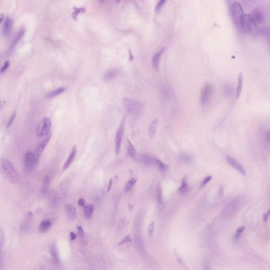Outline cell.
Masks as SVG:
<instances>
[{
  "label": "cell",
  "mask_w": 270,
  "mask_h": 270,
  "mask_svg": "<svg viewBox=\"0 0 270 270\" xmlns=\"http://www.w3.org/2000/svg\"><path fill=\"white\" fill-rule=\"evenodd\" d=\"M0 172L11 183L19 182L20 176L18 171L12 162L6 158L0 159Z\"/></svg>",
  "instance_id": "1"
},
{
  "label": "cell",
  "mask_w": 270,
  "mask_h": 270,
  "mask_svg": "<svg viewBox=\"0 0 270 270\" xmlns=\"http://www.w3.org/2000/svg\"><path fill=\"white\" fill-rule=\"evenodd\" d=\"M241 28L248 33L255 35L258 33V28L250 14H244L241 20Z\"/></svg>",
  "instance_id": "2"
},
{
  "label": "cell",
  "mask_w": 270,
  "mask_h": 270,
  "mask_svg": "<svg viewBox=\"0 0 270 270\" xmlns=\"http://www.w3.org/2000/svg\"><path fill=\"white\" fill-rule=\"evenodd\" d=\"M242 203L241 198L236 197L227 204L223 210V214L227 217H231L239 210Z\"/></svg>",
  "instance_id": "3"
},
{
  "label": "cell",
  "mask_w": 270,
  "mask_h": 270,
  "mask_svg": "<svg viewBox=\"0 0 270 270\" xmlns=\"http://www.w3.org/2000/svg\"><path fill=\"white\" fill-rule=\"evenodd\" d=\"M52 121L50 118L45 117L39 121L36 128V135L38 137H44L50 131Z\"/></svg>",
  "instance_id": "4"
},
{
  "label": "cell",
  "mask_w": 270,
  "mask_h": 270,
  "mask_svg": "<svg viewBox=\"0 0 270 270\" xmlns=\"http://www.w3.org/2000/svg\"><path fill=\"white\" fill-rule=\"evenodd\" d=\"M230 11L234 22L237 27L241 28V20L244 14L241 5L239 3L233 2L230 6Z\"/></svg>",
  "instance_id": "5"
},
{
  "label": "cell",
  "mask_w": 270,
  "mask_h": 270,
  "mask_svg": "<svg viewBox=\"0 0 270 270\" xmlns=\"http://www.w3.org/2000/svg\"><path fill=\"white\" fill-rule=\"evenodd\" d=\"M214 91V86L211 83L206 82L201 90L200 102L202 106L208 104Z\"/></svg>",
  "instance_id": "6"
},
{
  "label": "cell",
  "mask_w": 270,
  "mask_h": 270,
  "mask_svg": "<svg viewBox=\"0 0 270 270\" xmlns=\"http://www.w3.org/2000/svg\"><path fill=\"white\" fill-rule=\"evenodd\" d=\"M125 123V118H123V120L121 121L120 125L119 126L118 130L116 132L115 136V153L116 155H118L120 152L121 146L123 140L124 128Z\"/></svg>",
  "instance_id": "7"
},
{
  "label": "cell",
  "mask_w": 270,
  "mask_h": 270,
  "mask_svg": "<svg viewBox=\"0 0 270 270\" xmlns=\"http://www.w3.org/2000/svg\"><path fill=\"white\" fill-rule=\"evenodd\" d=\"M123 105L129 112L132 113H138L139 112L142 106L139 102L133 99L126 98L123 100Z\"/></svg>",
  "instance_id": "8"
},
{
  "label": "cell",
  "mask_w": 270,
  "mask_h": 270,
  "mask_svg": "<svg viewBox=\"0 0 270 270\" xmlns=\"http://www.w3.org/2000/svg\"><path fill=\"white\" fill-rule=\"evenodd\" d=\"M52 135V132H50L44 138V139L41 140V142L39 143V145L37 146V147L36 148L35 152H34V154L35 155V157L38 160H39V157H40L41 155L44 152V150H45L46 146L48 144Z\"/></svg>",
  "instance_id": "9"
},
{
  "label": "cell",
  "mask_w": 270,
  "mask_h": 270,
  "mask_svg": "<svg viewBox=\"0 0 270 270\" xmlns=\"http://www.w3.org/2000/svg\"><path fill=\"white\" fill-rule=\"evenodd\" d=\"M38 160L35 157L33 152H28L24 156L25 167L28 171H31L36 166Z\"/></svg>",
  "instance_id": "10"
},
{
  "label": "cell",
  "mask_w": 270,
  "mask_h": 270,
  "mask_svg": "<svg viewBox=\"0 0 270 270\" xmlns=\"http://www.w3.org/2000/svg\"><path fill=\"white\" fill-rule=\"evenodd\" d=\"M77 152L78 150L77 146L75 145L73 147V149L71 150L70 154H69V156L68 157L67 160L65 161V163L64 164L63 166V170L65 171V170H67V169L70 167V166L71 165V164H73V162L74 161L76 156H77Z\"/></svg>",
  "instance_id": "11"
},
{
  "label": "cell",
  "mask_w": 270,
  "mask_h": 270,
  "mask_svg": "<svg viewBox=\"0 0 270 270\" xmlns=\"http://www.w3.org/2000/svg\"><path fill=\"white\" fill-rule=\"evenodd\" d=\"M226 160L232 167H233L234 168L237 170L242 175L246 176V171L244 168L242 166L241 164H239L235 159L229 156H227L226 157Z\"/></svg>",
  "instance_id": "12"
},
{
  "label": "cell",
  "mask_w": 270,
  "mask_h": 270,
  "mask_svg": "<svg viewBox=\"0 0 270 270\" xmlns=\"http://www.w3.org/2000/svg\"><path fill=\"white\" fill-rule=\"evenodd\" d=\"M12 27L13 19L9 17H7L3 26L2 32L4 36H7L10 35L12 31Z\"/></svg>",
  "instance_id": "13"
},
{
  "label": "cell",
  "mask_w": 270,
  "mask_h": 270,
  "mask_svg": "<svg viewBox=\"0 0 270 270\" xmlns=\"http://www.w3.org/2000/svg\"><path fill=\"white\" fill-rule=\"evenodd\" d=\"M64 208L68 218L70 221L75 220L77 215L76 208L70 204H66L64 205Z\"/></svg>",
  "instance_id": "14"
},
{
  "label": "cell",
  "mask_w": 270,
  "mask_h": 270,
  "mask_svg": "<svg viewBox=\"0 0 270 270\" xmlns=\"http://www.w3.org/2000/svg\"><path fill=\"white\" fill-rule=\"evenodd\" d=\"M251 15L253 17L257 25L261 23L264 17L263 11L258 7H256L254 9Z\"/></svg>",
  "instance_id": "15"
},
{
  "label": "cell",
  "mask_w": 270,
  "mask_h": 270,
  "mask_svg": "<svg viewBox=\"0 0 270 270\" xmlns=\"http://www.w3.org/2000/svg\"><path fill=\"white\" fill-rule=\"evenodd\" d=\"M244 83L243 75L242 73H240L238 77L237 85L236 88V100L239 99V97L241 94L242 91L243 89Z\"/></svg>",
  "instance_id": "16"
},
{
  "label": "cell",
  "mask_w": 270,
  "mask_h": 270,
  "mask_svg": "<svg viewBox=\"0 0 270 270\" xmlns=\"http://www.w3.org/2000/svg\"><path fill=\"white\" fill-rule=\"evenodd\" d=\"M49 251L50 252L52 259L54 263L58 264L60 262L59 256H58V251L57 249L56 245L54 244H51L49 247Z\"/></svg>",
  "instance_id": "17"
},
{
  "label": "cell",
  "mask_w": 270,
  "mask_h": 270,
  "mask_svg": "<svg viewBox=\"0 0 270 270\" xmlns=\"http://www.w3.org/2000/svg\"><path fill=\"white\" fill-rule=\"evenodd\" d=\"M140 162L146 165H151L152 163L154 162V158L152 156L148 154H143L139 157Z\"/></svg>",
  "instance_id": "18"
},
{
  "label": "cell",
  "mask_w": 270,
  "mask_h": 270,
  "mask_svg": "<svg viewBox=\"0 0 270 270\" xmlns=\"http://www.w3.org/2000/svg\"><path fill=\"white\" fill-rule=\"evenodd\" d=\"M164 51H165V49H162V50L159 51L158 52L156 53L152 58V66L155 69H157L158 68L159 60H160V57L162 56Z\"/></svg>",
  "instance_id": "19"
},
{
  "label": "cell",
  "mask_w": 270,
  "mask_h": 270,
  "mask_svg": "<svg viewBox=\"0 0 270 270\" xmlns=\"http://www.w3.org/2000/svg\"><path fill=\"white\" fill-rule=\"evenodd\" d=\"M119 71L117 69H112L108 70L104 75V79L106 81H110L111 80H113L117 75Z\"/></svg>",
  "instance_id": "20"
},
{
  "label": "cell",
  "mask_w": 270,
  "mask_h": 270,
  "mask_svg": "<svg viewBox=\"0 0 270 270\" xmlns=\"http://www.w3.org/2000/svg\"><path fill=\"white\" fill-rule=\"evenodd\" d=\"M50 183V178L49 175H46L44 179L42 186L41 188V193L46 194L48 192Z\"/></svg>",
  "instance_id": "21"
},
{
  "label": "cell",
  "mask_w": 270,
  "mask_h": 270,
  "mask_svg": "<svg viewBox=\"0 0 270 270\" xmlns=\"http://www.w3.org/2000/svg\"><path fill=\"white\" fill-rule=\"evenodd\" d=\"M52 223L49 220H45L41 222L39 227V231L41 233H45L50 229Z\"/></svg>",
  "instance_id": "22"
},
{
  "label": "cell",
  "mask_w": 270,
  "mask_h": 270,
  "mask_svg": "<svg viewBox=\"0 0 270 270\" xmlns=\"http://www.w3.org/2000/svg\"><path fill=\"white\" fill-rule=\"evenodd\" d=\"M127 153L128 156L132 159H135L136 157V150L130 140L127 139Z\"/></svg>",
  "instance_id": "23"
},
{
  "label": "cell",
  "mask_w": 270,
  "mask_h": 270,
  "mask_svg": "<svg viewBox=\"0 0 270 270\" xmlns=\"http://www.w3.org/2000/svg\"><path fill=\"white\" fill-rule=\"evenodd\" d=\"M25 29L24 28V27H21L19 31L18 32V33H17V36L15 38V40H14L13 44H12L11 48L15 47V46H16L17 44L19 43V42L22 39L23 36H24V33H25Z\"/></svg>",
  "instance_id": "24"
},
{
  "label": "cell",
  "mask_w": 270,
  "mask_h": 270,
  "mask_svg": "<svg viewBox=\"0 0 270 270\" xmlns=\"http://www.w3.org/2000/svg\"><path fill=\"white\" fill-rule=\"evenodd\" d=\"M158 123V120L157 119H155L154 120L152 121L151 124L150 125L148 134H149V137L151 139L153 138L154 137Z\"/></svg>",
  "instance_id": "25"
},
{
  "label": "cell",
  "mask_w": 270,
  "mask_h": 270,
  "mask_svg": "<svg viewBox=\"0 0 270 270\" xmlns=\"http://www.w3.org/2000/svg\"><path fill=\"white\" fill-rule=\"evenodd\" d=\"M94 207L92 204L87 205L84 207V216L87 218H90L91 217L94 212Z\"/></svg>",
  "instance_id": "26"
},
{
  "label": "cell",
  "mask_w": 270,
  "mask_h": 270,
  "mask_svg": "<svg viewBox=\"0 0 270 270\" xmlns=\"http://www.w3.org/2000/svg\"><path fill=\"white\" fill-rule=\"evenodd\" d=\"M65 88H63V87L59 88H58L57 89L55 90H53L52 91L49 92L48 94L46 95V97L47 98H54V97H55L59 95V94H61L65 91Z\"/></svg>",
  "instance_id": "27"
},
{
  "label": "cell",
  "mask_w": 270,
  "mask_h": 270,
  "mask_svg": "<svg viewBox=\"0 0 270 270\" xmlns=\"http://www.w3.org/2000/svg\"><path fill=\"white\" fill-rule=\"evenodd\" d=\"M137 181V179L136 178H132L130 179L129 181H128L127 183L126 184L125 187H124V192L125 193H127L133 188V187L135 185Z\"/></svg>",
  "instance_id": "28"
},
{
  "label": "cell",
  "mask_w": 270,
  "mask_h": 270,
  "mask_svg": "<svg viewBox=\"0 0 270 270\" xmlns=\"http://www.w3.org/2000/svg\"><path fill=\"white\" fill-rule=\"evenodd\" d=\"M154 162L155 163V164L157 165V166L159 168L160 171H161L163 172H165V171H166L167 170L168 166H167L166 164H164L163 162L160 161L159 159H157V158H155Z\"/></svg>",
  "instance_id": "29"
},
{
  "label": "cell",
  "mask_w": 270,
  "mask_h": 270,
  "mask_svg": "<svg viewBox=\"0 0 270 270\" xmlns=\"http://www.w3.org/2000/svg\"><path fill=\"white\" fill-rule=\"evenodd\" d=\"M157 197L158 202L160 204H162L163 202V191L162 187L160 185L158 186L157 188Z\"/></svg>",
  "instance_id": "30"
},
{
  "label": "cell",
  "mask_w": 270,
  "mask_h": 270,
  "mask_svg": "<svg viewBox=\"0 0 270 270\" xmlns=\"http://www.w3.org/2000/svg\"><path fill=\"white\" fill-rule=\"evenodd\" d=\"M187 189V181L186 177H184L182 181V184L181 186L179 188V192L181 193H185Z\"/></svg>",
  "instance_id": "31"
},
{
  "label": "cell",
  "mask_w": 270,
  "mask_h": 270,
  "mask_svg": "<svg viewBox=\"0 0 270 270\" xmlns=\"http://www.w3.org/2000/svg\"><path fill=\"white\" fill-rule=\"evenodd\" d=\"M165 0H161L159 1L157 3L156 7H155V11L156 12H159L160 10L162 9L163 6L164 5V4L166 3Z\"/></svg>",
  "instance_id": "32"
},
{
  "label": "cell",
  "mask_w": 270,
  "mask_h": 270,
  "mask_svg": "<svg viewBox=\"0 0 270 270\" xmlns=\"http://www.w3.org/2000/svg\"><path fill=\"white\" fill-rule=\"evenodd\" d=\"M245 229V227L241 226L239 227L238 229L236 230V233L235 235V240H238L241 235L242 233H243L244 230Z\"/></svg>",
  "instance_id": "33"
},
{
  "label": "cell",
  "mask_w": 270,
  "mask_h": 270,
  "mask_svg": "<svg viewBox=\"0 0 270 270\" xmlns=\"http://www.w3.org/2000/svg\"><path fill=\"white\" fill-rule=\"evenodd\" d=\"M131 241H131V237H130V235H127V236H126L125 238H123V239L118 243V245H122L125 244L129 243V242H131Z\"/></svg>",
  "instance_id": "34"
},
{
  "label": "cell",
  "mask_w": 270,
  "mask_h": 270,
  "mask_svg": "<svg viewBox=\"0 0 270 270\" xmlns=\"http://www.w3.org/2000/svg\"><path fill=\"white\" fill-rule=\"evenodd\" d=\"M15 117H16V112H15L14 113L12 114V116L10 117V119L9 120L8 122H7V129H9L11 127V126L12 125L13 121H15Z\"/></svg>",
  "instance_id": "35"
},
{
  "label": "cell",
  "mask_w": 270,
  "mask_h": 270,
  "mask_svg": "<svg viewBox=\"0 0 270 270\" xmlns=\"http://www.w3.org/2000/svg\"><path fill=\"white\" fill-rule=\"evenodd\" d=\"M212 176H210V175L206 176L205 179H204V180L202 181V182L201 185H200V187L202 188L203 187H204L212 179Z\"/></svg>",
  "instance_id": "36"
},
{
  "label": "cell",
  "mask_w": 270,
  "mask_h": 270,
  "mask_svg": "<svg viewBox=\"0 0 270 270\" xmlns=\"http://www.w3.org/2000/svg\"><path fill=\"white\" fill-rule=\"evenodd\" d=\"M10 61H7L4 63V65H3V66L2 67V68L1 69V70H0V73L2 74L3 73L5 72V71L7 70V69L9 68V67H10Z\"/></svg>",
  "instance_id": "37"
},
{
  "label": "cell",
  "mask_w": 270,
  "mask_h": 270,
  "mask_svg": "<svg viewBox=\"0 0 270 270\" xmlns=\"http://www.w3.org/2000/svg\"><path fill=\"white\" fill-rule=\"evenodd\" d=\"M155 222H152V223L150 225L148 229V233L150 237H151L153 234L154 232V229Z\"/></svg>",
  "instance_id": "38"
},
{
  "label": "cell",
  "mask_w": 270,
  "mask_h": 270,
  "mask_svg": "<svg viewBox=\"0 0 270 270\" xmlns=\"http://www.w3.org/2000/svg\"><path fill=\"white\" fill-rule=\"evenodd\" d=\"M4 241V233L2 229H0V249H2V247Z\"/></svg>",
  "instance_id": "39"
},
{
  "label": "cell",
  "mask_w": 270,
  "mask_h": 270,
  "mask_svg": "<svg viewBox=\"0 0 270 270\" xmlns=\"http://www.w3.org/2000/svg\"><path fill=\"white\" fill-rule=\"evenodd\" d=\"M77 231L79 235L81 237H83L84 236V232L82 227L81 226H78L77 227Z\"/></svg>",
  "instance_id": "40"
},
{
  "label": "cell",
  "mask_w": 270,
  "mask_h": 270,
  "mask_svg": "<svg viewBox=\"0 0 270 270\" xmlns=\"http://www.w3.org/2000/svg\"><path fill=\"white\" fill-rule=\"evenodd\" d=\"M78 205H79L80 207H85L86 206V201L84 200L83 198H80L79 199L78 202Z\"/></svg>",
  "instance_id": "41"
},
{
  "label": "cell",
  "mask_w": 270,
  "mask_h": 270,
  "mask_svg": "<svg viewBox=\"0 0 270 270\" xmlns=\"http://www.w3.org/2000/svg\"><path fill=\"white\" fill-rule=\"evenodd\" d=\"M203 268L204 270H210V264L208 261H205L203 263Z\"/></svg>",
  "instance_id": "42"
},
{
  "label": "cell",
  "mask_w": 270,
  "mask_h": 270,
  "mask_svg": "<svg viewBox=\"0 0 270 270\" xmlns=\"http://www.w3.org/2000/svg\"><path fill=\"white\" fill-rule=\"evenodd\" d=\"M112 183H113V180L112 179H110L109 181V185L108 186V188H107V192L109 193L110 190H111V187H112Z\"/></svg>",
  "instance_id": "43"
},
{
  "label": "cell",
  "mask_w": 270,
  "mask_h": 270,
  "mask_svg": "<svg viewBox=\"0 0 270 270\" xmlns=\"http://www.w3.org/2000/svg\"><path fill=\"white\" fill-rule=\"evenodd\" d=\"M3 266V258L2 253V249H0V270Z\"/></svg>",
  "instance_id": "44"
},
{
  "label": "cell",
  "mask_w": 270,
  "mask_h": 270,
  "mask_svg": "<svg viewBox=\"0 0 270 270\" xmlns=\"http://www.w3.org/2000/svg\"><path fill=\"white\" fill-rule=\"evenodd\" d=\"M70 239H71V241H73L77 238V235L74 232H70Z\"/></svg>",
  "instance_id": "45"
},
{
  "label": "cell",
  "mask_w": 270,
  "mask_h": 270,
  "mask_svg": "<svg viewBox=\"0 0 270 270\" xmlns=\"http://www.w3.org/2000/svg\"><path fill=\"white\" fill-rule=\"evenodd\" d=\"M184 158H185L186 162L188 163H190L192 161V159L191 158V157L189 155H186Z\"/></svg>",
  "instance_id": "46"
},
{
  "label": "cell",
  "mask_w": 270,
  "mask_h": 270,
  "mask_svg": "<svg viewBox=\"0 0 270 270\" xmlns=\"http://www.w3.org/2000/svg\"><path fill=\"white\" fill-rule=\"evenodd\" d=\"M269 214H270V210H269L268 213H265V214H264V215H263V219L265 221V222L267 221L268 217L269 216Z\"/></svg>",
  "instance_id": "47"
},
{
  "label": "cell",
  "mask_w": 270,
  "mask_h": 270,
  "mask_svg": "<svg viewBox=\"0 0 270 270\" xmlns=\"http://www.w3.org/2000/svg\"><path fill=\"white\" fill-rule=\"evenodd\" d=\"M4 15L3 13H1L0 14V24L1 23V22L3 21V20L4 19Z\"/></svg>",
  "instance_id": "48"
},
{
  "label": "cell",
  "mask_w": 270,
  "mask_h": 270,
  "mask_svg": "<svg viewBox=\"0 0 270 270\" xmlns=\"http://www.w3.org/2000/svg\"><path fill=\"white\" fill-rule=\"evenodd\" d=\"M223 188H221L219 189V192H218V196H222L223 195Z\"/></svg>",
  "instance_id": "49"
},
{
  "label": "cell",
  "mask_w": 270,
  "mask_h": 270,
  "mask_svg": "<svg viewBox=\"0 0 270 270\" xmlns=\"http://www.w3.org/2000/svg\"><path fill=\"white\" fill-rule=\"evenodd\" d=\"M0 104H1V103H0Z\"/></svg>",
  "instance_id": "50"
}]
</instances>
